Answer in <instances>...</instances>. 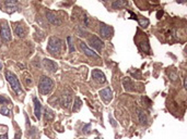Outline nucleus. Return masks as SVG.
I'll list each match as a JSON object with an SVG mask.
<instances>
[{
  "label": "nucleus",
  "instance_id": "nucleus-22",
  "mask_svg": "<svg viewBox=\"0 0 187 139\" xmlns=\"http://www.w3.org/2000/svg\"><path fill=\"white\" fill-rule=\"evenodd\" d=\"M137 21L139 23V26L142 27V28H147L150 24L149 18H145V16H137Z\"/></svg>",
  "mask_w": 187,
  "mask_h": 139
},
{
  "label": "nucleus",
  "instance_id": "nucleus-29",
  "mask_svg": "<svg viewBox=\"0 0 187 139\" xmlns=\"http://www.w3.org/2000/svg\"><path fill=\"white\" fill-rule=\"evenodd\" d=\"M169 76H170V78H171V81H176L178 78L177 74H176L175 71H172L171 73H169Z\"/></svg>",
  "mask_w": 187,
  "mask_h": 139
},
{
  "label": "nucleus",
  "instance_id": "nucleus-18",
  "mask_svg": "<svg viewBox=\"0 0 187 139\" xmlns=\"http://www.w3.org/2000/svg\"><path fill=\"white\" fill-rule=\"evenodd\" d=\"M137 116L138 121L140 122V124L146 125L147 123H148V115H147V113L142 109H137Z\"/></svg>",
  "mask_w": 187,
  "mask_h": 139
},
{
  "label": "nucleus",
  "instance_id": "nucleus-31",
  "mask_svg": "<svg viewBox=\"0 0 187 139\" xmlns=\"http://www.w3.org/2000/svg\"><path fill=\"white\" fill-rule=\"evenodd\" d=\"M128 12H129V14L131 15V18H131V20H136V21H137V15H136V14L133 13L132 11H128Z\"/></svg>",
  "mask_w": 187,
  "mask_h": 139
},
{
  "label": "nucleus",
  "instance_id": "nucleus-9",
  "mask_svg": "<svg viewBox=\"0 0 187 139\" xmlns=\"http://www.w3.org/2000/svg\"><path fill=\"white\" fill-rule=\"evenodd\" d=\"M71 102H72V92L70 90H65L60 98V103L63 104V108L69 109Z\"/></svg>",
  "mask_w": 187,
  "mask_h": 139
},
{
  "label": "nucleus",
  "instance_id": "nucleus-35",
  "mask_svg": "<svg viewBox=\"0 0 187 139\" xmlns=\"http://www.w3.org/2000/svg\"><path fill=\"white\" fill-rule=\"evenodd\" d=\"M95 139H103V138H102V137H99V136H97V137H96Z\"/></svg>",
  "mask_w": 187,
  "mask_h": 139
},
{
  "label": "nucleus",
  "instance_id": "nucleus-15",
  "mask_svg": "<svg viewBox=\"0 0 187 139\" xmlns=\"http://www.w3.org/2000/svg\"><path fill=\"white\" fill-rule=\"evenodd\" d=\"M2 10H5L6 12H8V13H12L14 11H20V8L18 7L17 1H5Z\"/></svg>",
  "mask_w": 187,
  "mask_h": 139
},
{
  "label": "nucleus",
  "instance_id": "nucleus-5",
  "mask_svg": "<svg viewBox=\"0 0 187 139\" xmlns=\"http://www.w3.org/2000/svg\"><path fill=\"white\" fill-rule=\"evenodd\" d=\"M0 38L3 42H10L12 40V34L10 31V26L6 20L1 21L0 23Z\"/></svg>",
  "mask_w": 187,
  "mask_h": 139
},
{
  "label": "nucleus",
  "instance_id": "nucleus-11",
  "mask_svg": "<svg viewBox=\"0 0 187 139\" xmlns=\"http://www.w3.org/2000/svg\"><path fill=\"white\" fill-rule=\"evenodd\" d=\"M43 67L49 73H56L58 71V64L55 61H53V60L47 58L43 60Z\"/></svg>",
  "mask_w": 187,
  "mask_h": 139
},
{
  "label": "nucleus",
  "instance_id": "nucleus-25",
  "mask_svg": "<svg viewBox=\"0 0 187 139\" xmlns=\"http://www.w3.org/2000/svg\"><path fill=\"white\" fill-rule=\"evenodd\" d=\"M10 103H11V100H10L7 96H5V94H0V104H1V105L7 107L8 104H10Z\"/></svg>",
  "mask_w": 187,
  "mask_h": 139
},
{
  "label": "nucleus",
  "instance_id": "nucleus-32",
  "mask_svg": "<svg viewBox=\"0 0 187 139\" xmlns=\"http://www.w3.org/2000/svg\"><path fill=\"white\" fill-rule=\"evenodd\" d=\"M163 15V10H159L158 13H156V18H161Z\"/></svg>",
  "mask_w": 187,
  "mask_h": 139
},
{
  "label": "nucleus",
  "instance_id": "nucleus-30",
  "mask_svg": "<svg viewBox=\"0 0 187 139\" xmlns=\"http://www.w3.org/2000/svg\"><path fill=\"white\" fill-rule=\"evenodd\" d=\"M21 137H22V133H21V130H17V133H15V135H14V138L13 139H21Z\"/></svg>",
  "mask_w": 187,
  "mask_h": 139
},
{
  "label": "nucleus",
  "instance_id": "nucleus-33",
  "mask_svg": "<svg viewBox=\"0 0 187 139\" xmlns=\"http://www.w3.org/2000/svg\"><path fill=\"white\" fill-rule=\"evenodd\" d=\"M0 139H8V133L6 131L5 134H0Z\"/></svg>",
  "mask_w": 187,
  "mask_h": 139
},
{
  "label": "nucleus",
  "instance_id": "nucleus-16",
  "mask_svg": "<svg viewBox=\"0 0 187 139\" xmlns=\"http://www.w3.org/2000/svg\"><path fill=\"white\" fill-rule=\"evenodd\" d=\"M33 103H34V114L35 117L40 121L42 118V104L41 101L36 98V97H33Z\"/></svg>",
  "mask_w": 187,
  "mask_h": 139
},
{
  "label": "nucleus",
  "instance_id": "nucleus-23",
  "mask_svg": "<svg viewBox=\"0 0 187 139\" xmlns=\"http://www.w3.org/2000/svg\"><path fill=\"white\" fill-rule=\"evenodd\" d=\"M128 5L127 1H122V0H116V1H113L112 2V8L113 9H122L124 7H126Z\"/></svg>",
  "mask_w": 187,
  "mask_h": 139
},
{
  "label": "nucleus",
  "instance_id": "nucleus-20",
  "mask_svg": "<svg viewBox=\"0 0 187 139\" xmlns=\"http://www.w3.org/2000/svg\"><path fill=\"white\" fill-rule=\"evenodd\" d=\"M44 118H45L46 122L54 121V118H55V113H54V111H53L51 109L46 107V108L44 109Z\"/></svg>",
  "mask_w": 187,
  "mask_h": 139
},
{
  "label": "nucleus",
  "instance_id": "nucleus-27",
  "mask_svg": "<svg viewBox=\"0 0 187 139\" xmlns=\"http://www.w3.org/2000/svg\"><path fill=\"white\" fill-rule=\"evenodd\" d=\"M10 109L8 107H2L0 109V114L1 115H5V116H10Z\"/></svg>",
  "mask_w": 187,
  "mask_h": 139
},
{
  "label": "nucleus",
  "instance_id": "nucleus-21",
  "mask_svg": "<svg viewBox=\"0 0 187 139\" xmlns=\"http://www.w3.org/2000/svg\"><path fill=\"white\" fill-rule=\"evenodd\" d=\"M81 108H82V100L79 98L78 96H76L72 105V112H78V111H80Z\"/></svg>",
  "mask_w": 187,
  "mask_h": 139
},
{
  "label": "nucleus",
  "instance_id": "nucleus-1",
  "mask_svg": "<svg viewBox=\"0 0 187 139\" xmlns=\"http://www.w3.org/2000/svg\"><path fill=\"white\" fill-rule=\"evenodd\" d=\"M63 44H64V41H63V39H60L59 37H49L48 44H47V52L58 58V57H60L61 50H63Z\"/></svg>",
  "mask_w": 187,
  "mask_h": 139
},
{
  "label": "nucleus",
  "instance_id": "nucleus-14",
  "mask_svg": "<svg viewBox=\"0 0 187 139\" xmlns=\"http://www.w3.org/2000/svg\"><path fill=\"white\" fill-rule=\"evenodd\" d=\"M99 94H100L101 99L105 103H110L112 101V99H113V92H112V89H111L110 87H106L104 89L100 90Z\"/></svg>",
  "mask_w": 187,
  "mask_h": 139
},
{
  "label": "nucleus",
  "instance_id": "nucleus-4",
  "mask_svg": "<svg viewBox=\"0 0 187 139\" xmlns=\"http://www.w3.org/2000/svg\"><path fill=\"white\" fill-rule=\"evenodd\" d=\"M135 42L137 44L138 48L140 49V51L145 52V53L149 54L151 51L150 44H149V39L145 33H141L140 29H137V34L135 36Z\"/></svg>",
  "mask_w": 187,
  "mask_h": 139
},
{
  "label": "nucleus",
  "instance_id": "nucleus-2",
  "mask_svg": "<svg viewBox=\"0 0 187 139\" xmlns=\"http://www.w3.org/2000/svg\"><path fill=\"white\" fill-rule=\"evenodd\" d=\"M6 79L10 84L11 89L13 90L19 97H22L23 98L24 97V91H23L22 87H21V84L19 81L18 76L13 72H11V71H6Z\"/></svg>",
  "mask_w": 187,
  "mask_h": 139
},
{
  "label": "nucleus",
  "instance_id": "nucleus-8",
  "mask_svg": "<svg viewBox=\"0 0 187 139\" xmlns=\"http://www.w3.org/2000/svg\"><path fill=\"white\" fill-rule=\"evenodd\" d=\"M14 27H13V31H14V35H17V37L19 38H25L26 35H28V28L26 26L21 22H18V23H14L13 24Z\"/></svg>",
  "mask_w": 187,
  "mask_h": 139
},
{
  "label": "nucleus",
  "instance_id": "nucleus-10",
  "mask_svg": "<svg viewBox=\"0 0 187 139\" xmlns=\"http://www.w3.org/2000/svg\"><path fill=\"white\" fill-rule=\"evenodd\" d=\"M79 48H80V50H81L87 57H89V58H93V59L100 58V55L96 53L94 50H92L91 48H89L87 46V44L83 42V41H80V42H79Z\"/></svg>",
  "mask_w": 187,
  "mask_h": 139
},
{
  "label": "nucleus",
  "instance_id": "nucleus-28",
  "mask_svg": "<svg viewBox=\"0 0 187 139\" xmlns=\"http://www.w3.org/2000/svg\"><path fill=\"white\" fill-rule=\"evenodd\" d=\"M82 131H83V134H86V135L90 134V133H91V123L84 124L82 127Z\"/></svg>",
  "mask_w": 187,
  "mask_h": 139
},
{
  "label": "nucleus",
  "instance_id": "nucleus-24",
  "mask_svg": "<svg viewBox=\"0 0 187 139\" xmlns=\"http://www.w3.org/2000/svg\"><path fill=\"white\" fill-rule=\"evenodd\" d=\"M67 42H68V50L69 53H72L76 51V48H74V39H73L72 36H68L67 37Z\"/></svg>",
  "mask_w": 187,
  "mask_h": 139
},
{
  "label": "nucleus",
  "instance_id": "nucleus-7",
  "mask_svg": "<svg viewBox=\"0 0 187 139\" xmlns=\"http://www.w3.org/2000/svg\"><path fill=\"white\" fill-rule=\"evenodd\" d=\"M88 41H89V45L90 47H92L93 49H95L96 51L101 52L102 50L104 49V41L101 39L100 37H97L96 35H91V36L88 38Z\"/></svg>",
  "mask_w": 187,
  "mask_h": 139
},
{
  "label": "nucleus",
  "instance_id": "nucleus-12",
  "mask_svg": "<svg viewBox=\"0 0 187 139\" xmlns=\"http://www.w3.org/2000/svg\"><path fill=\"white\" fill-rule=\"evenodd\" d=\"M45 16H46V20L47 22L51 24V25H55V26H59L61 24V20H60L57 15H56L54 12H51L49 10H46L45 12Z\"/></svg>",
  "mask_w": 187,
  "mask_h": 139
},
{
  "label": "nucleus",
  "instance_id": "nucleus-19",
  "mask_svg": "<svg viewBox=\"0 0 187 139\" xmlns=\"http://www.w3.org/2000/svg\"><path fill=\"white\" fill-rule=\"evenodd\" d=\"M22 81H23V84L25 85V87H28V88H31L33 86V78H32V76L30 75V73H28V72L23 73Z\"/></svg>",
  "mask_w": 187,
  "mask_h": 139
},
{
  "label": "nucleus",
  "instance_id": "nucleus-26",
  "mask_svg": "<svg viewBox=\"0 0 187 139\" xmlns=\"http://www.w3.org/2000/svg\"><path fill=\"white\" fill-rule=\"evenodd\" d=\"M77 31H78V35L80 37H87L88 35V31L83 28V26H78L77 27Z\"/></svg>",
  "mask_w": 187,
  "mask_h": 139
},
{
  "label": "nucleus",
  "instance_id": "nucleus-6",
  "mask_svg": "<svg viewBox=\"0 0 187 139\" xmlns=\"http://www.w3.org/2000/svg\"><path fill=\"white\" fill-rule=\"evenodd\" d=\"M99 34L100 37L103 39H110L114 35V29L111 25H107L105 23L101 22L99 24Z\"/></svg>",
  "mask_w": 187,
  "mask_h": 139
},
{
  "label": "nucleus",
  "instance_id": "nucleus-34",
  "mask_svg": "<svg viewBox=\"0 0 187 139\" xmlns=\"http://www.w3.org/2000/svg\"><path fill=\"white\" fill-rule=\"evenodd\" d=\"M110 121H111V124H112V125L114 126V127H116V126H117V124L115 123V121H114V120H113V117L111 116V115H110Z\"/></svg>",
  "mask_w": 187,
  "mask_h": 139
},
{
  "label": "nucleus",
  "instance_id": "nucleus-13",
  "mask_svg": "<svg viewBox=\"0 0 187 139\" xmlns=\"http://www.w3.org/2000/svg\"><path fill=\"white\" fill-rule=\"evenodd\" d=\"M91 74H92L93 81H95L96 83H99V84H104V83H106V77H105L104 73L102 72L101 70L94 68V70H92Z\"/></svg>",
  "mask_w": 187,
  "mask_h": 139
},
{
  "label": "nucleus",
  "instance_id": "nucleus-36",
  "mask_svg": "<svg viewBox=\"0 0 187 139\" xmlns=\"http://www.w3.org/2000/svg\"><path fill=\"white\" fill-rule=\"evenodd\" d=\"M1 68H2V64H1V63H0V70H1Z\"/></svg>",
  "mask_w": 187,
  "mask_h": 139
},
{
  "label": "nucleus",
  "instance_id": "nucleus-3",
  "mask_svg": "<svg viewBox=\"0 0 187 139\" xmlns=\"http://www.w3.org/2000/svg\"><path fill=\"white\" fill-rule=\"evenodd\" d=\"M54 87H55V81H54L53 78L45 76V75L41 76L40 81H38V91H40V94H44V96H48L54 90Z\"/></svg>",
  "mask_w": 187,
  "mask_h": 139
},
{
  "label": "nucleus",
  "instance_id": "nucleus-17",
  "mask_svg": "<svg viewBox=\"0 0 187 139\" xmlns=\"http://www.w3.org/2000/svg\"><path fill=\"white\" fill-rule=\"evenodd\" d=\"M123 86L126 91H135V90H136L133 81H132L129 77H125L123 79Z\"/></svg>",
  "mask_w": 187,
  "mask_h": 139
}]
</instances>
